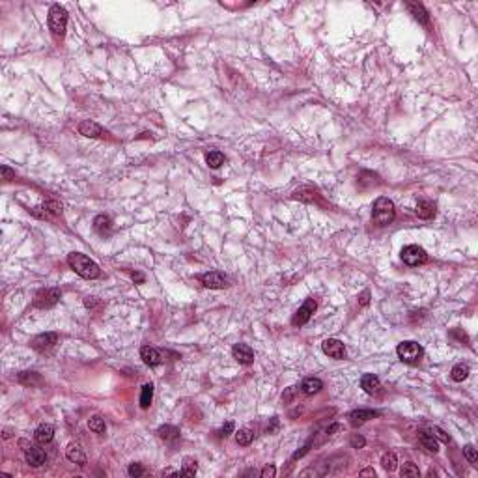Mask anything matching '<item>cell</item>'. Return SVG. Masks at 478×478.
Wrapping results in <instances>:
<instances>
[{
	"label": "cell",
	"instance_id": "cell-1",
	"mask_svg": "<svg viewBox=\"0 0 478 478\" xmlns=\"http://www.w3.org/2000/svg\"><path fill=\"white\" fill-rule=\"evenodd\" d=\"M67 263L69 267L77 273L79 276L86 278V280H93V278H99L101 276V269L93 260H90L88 256L80 254V252H71L67 256Z\"/></svg>",
	"mask_w": 478,
	"mask_h": 478
},
{
	"label": "cell",
	"instance_id": "cell-2",
	"mask_svg": "<svg viewBox=\"0 0 478 478\" xmlns=\"http://www.w3.org/2000/svg\"><path fill=\"white\" fill-rule=\"evenodd\" d=\"M394 217H396V210H394L393 200L381 197L373 202L372 221L377 224V226H387V224H391L394 221Z\"/></svg>",
	"mask_w": 478,
	"mask_h": 478
},
{
	"label": "cell",
	"instance_id": "cell-3",
	"mask_svg": "<svg viewBox=\"0 0 478 478\" xmlns=\"http://www.w3.org/2000/svg\"><path fill=\"white\" fill-rule=\"evenodd\" d=\"M49 30L53 34L54 38H64L66 34V27H67V12L66 8H62L60 4H53L51 10H49Z\"/></svg>",
	"mask_w": 478,
	"mask_h": 478
},
{
	"label": "cell",
	"instance_id": "cell-4",
	"mask_svg": "<svg viewBox=\"0 0 478 478\" xmlns=\"http://www.w3.org/2000/svg\"><path fill=\"white\" fill-rule=\"evenodd\" d=\"M396 353H398L402 362H406V364H417V362H420V359H422L424 349H422V346H420L419 342L406 340V342H402V344H398Z\"/></svg>",
	"mask_w": 478,
	"mask_h": 478
},
{
	"label": "cell",
	"instance_id": "cell-5",
	"mask_svg": "<svg viewBox=\"0 0 478 478\" xmlns=\"http://www.w3.org/2000/svg\"><path fill=\"white\" fill-rule=\"evenodd\" d=\"M400 256H402L404 263L411 265V267H415V265H422V263L428 262V254H426V250L422 249V247H419V245H407V247H404Z\"/></svg>",
	"mask_w": 478,
	"mask_h": 478
},
{
	"label": "cell",
	"instance_id": "cell-6",
	"mask_svg": "<svg viewBox=\"0 0 478 478\" xmlns=\"http://www.w3.org/2000/svg\"><path fill=\"white\" fill-rule=\"evenodd\" d=\"M62 292L58 288H45L40 290L34 297V307L36 308H51L60 301Z\"/></svg>",
	"mask_w": 478,
	"mask_h": 478
},
{
	"label": "cell",
	"instance_id": "cell-7",
	"mask_svg": "<svg viewBox=\"0 0 478 478\" xmlns=\"http://www.w3.org/2000/svg\"><path fill=\"white\" fill-rule=\"evenodd\" d=\"M316 308H318V305H316L314 299H312V297L307 299V301L303 303V307L294 314V318H292V325H294V327H303V325H307L308 321H310V318H312V314L316 312Z\"/></svg>",
	"mask_w": 478,
	"mask_h": 478
},
{
	"label": "cell",
	"instance_id": "cell-8",
	"mask_svg": "<svg viewBox=\"0 0 478 478\" xmlns=\"http://www.w3.org/2000/svg\"><path fill=\"white\" fill-rule=\"evenodd\" d=\"M321 349H323V353L327 355V357H331V359H338V360L346 359V346H344V342L336 340V338L323 340Z\"/></svg>",
	"mask_w": 478,
	"mask_h": 478
},
{
	"label": "cell",
	"instance_id": "cell-9",
	"mask_svg": "<svg viewBox=\"0 0 478 478\" xmlns=\"http://www.w3.org/2000/svg\"><path fill=\"white\" fill-rule=\"evenodd\" d=\"M56 342H58V334L56 333H41L38 334V336H34L30 346H32L36 351H47V349H51Z\"/></svg>",
	"mask_w": 478,
	"mask_h": 478
},
{
	"label": "cell",
	"instance_id": "cell-10",
	"mask_svg": "<svg viewBox=\"0 0 478 478\" xmlns=\"http://www.w3.org/2000/svg\"><path fill=\"white\" fill-rule=\"evenodd\" d=\"M202 284L210 290H223L228 286V278L221 271H210V273L202 275Z\"/></svg>",
	"mask_w": 478,
	"mask_h": 478
},
{
	"label": "cell",
	"instance_id": "cell-11",
	"mask_svg": "<svg viewBox=\"0 0 478 478\" xmlns=\"http://www.w3.org/2000/svg\"><path fill=\"white\" fill-rule=\"evenodd\" d=\"M232 355H234V359H236L239 364H245V366H249V364L254 362V351H252L250 346H247V344H236V346L232 347Z\"/></svg>",
	"mask_w": 478,
	"mask_h": 478
},
{
	"label": "cell",
	"instance_id": "cell-12",
	"mask_svg": "<svg viewBox=\"0 0 478 478\" xmlns=\"http://www.w3.org/2000/svg\"><path fill=\"white\" fill-rule=\"evenodd\" d=\"M32 213L38 215L40 219H54V217H58L62 213V206L58 202H54V200H49V202L41 204L40 208L32 210Z\"/></svg>",
	"mask_w": 478,
	"mask_h": 478
},
{
	"label": "cell",
	"instance_id": "cell-13",
	"mask_svg": "<svg viewBox=\"0 0 478 478\" xmlns=\"http://www.w3.org/2000/svg\"><path fill=\"white\" fill-rule=\"evenodd\" d=\"M25 458H27V461L32 465V467H41V465L47 461V454L45 450H41L38 446L28 445L27 448H25Z\"/></svg>",
	"mask_w": 478,
	"mask_h": 478
},
{
	"label": "cell",
	"instance_id": "cell-14",
	"mask_svg": "<svg viewBox=\"0 0 478 478\" xmlns=\"http://www.w3.org/2000/svg\"><path fill=\"white\" fill-rule=\"evenodd\" d=\"M79 133L80 135H84V137L88 138H98V137H103L105 135V131H103V127L99 124H95V122H92V120H82L79 124Z\"/></svg>",
	"mask_w": 478,
	"mask_h": 478
},
{
	"label": "cell",
	"instance_id": "cell-15",
	"mask_svg": "<svg viewBox=\"0 0 478 478\" xmlns=\"http://www.w3.org/2000/svg\"><path fill=\"white\" fill-rule=\"evenodd\" d=\"M140 359L144 360L146 366H157V364L163 362V355L159 353L155 347L142 346V349H140Z\"/></svg>",
	"mask_w": 478,
	"mask_h": 478
},
{
	"label": "cell",
	"instance_id": "cell-16",
	"mask_svg": "<svg viewBox=\"0 0 478 478\" xmlns=\"http://www.w3.org/2000/svg\"><path fill=\"white\" fill-rule=\"evenodd\" d=\"M375 417H379V411H373V409H357V411H353L349 415V422H351V426L357 428V426L364 424V422L375 419Z\"/></svg>",
	"mask_w": 478,
	"mask_h": 478
},
{
	"label": "cell",
	"instance_id": "cell-17",
	"mask_svg": "<svg viewBox=\"0 0 478 478\" xmlns=\"http://www.w3.org/2000/svg\"><path fill=\"white\" fill-rule=\"evenodd\" d=\"M360 389L366 394H377L381 391L379 377L373 375V373H364V375L360 377Z\"/></svg>",
	"mask_w": 478,
	"mask_h": 478
},
{
	"label": "cell",
	"instance_id": "cell-18",
	"mask_svg": "<svg viewBox=\"0 0 478 478\" xmlns=\"http://www.w3.org/2000/svg\"><path fill=\"white\" fill-rule=\"evenodd\" d=\"M93 230L98 232L99 236H111L112 234V219L109 215H98L93 219Z\"/></svg>",
	"mask_w": 478,
	"mask_h": 478
},
{
	"label": "cell",
	"instance_id": "cell-19",
	"mask_svg": "<svg viewBox=\"0 0 478 478\" xmlns=\"http://www.w3.org/2000/svg\"><path fill=\"white\" fill-rule=\"evenodd\" d=\"M157 435L161 439H163L164 443H176V441H179V437H181V432L177 430L176 426H172V424H164V426H161L157 430Z\"/></svg>",
	"mask_w": 478,
	"mask_h": 478
},
{
	"label": "cell",
	"instance_id": "cell-20",
	"mask_svg": "<svg viewBox=\"0 0 478 478\" xmlns=\"http://www.w3.org/2000/svg\"><path fill=\"white\" fill-rule=\"evenodd\" d=\"M407 10L411 12V15L419 21L420 25H430V15L426 12V8L419 2H407Z\"/></svg>",
	"mask_w": 478,
	"mask_h": 478
},
{
	"label": "cell",
	"instance_id": "cell-21",
	"mask_svg": "<svg viewBox=\"0 0 478 478\" xmlns=\"http://www.w3.org/2000/svg\"><path fill=\"white\" fill-rule=\"evenodd\" d=\"M34 437H36V441H38L40 445H47V443H51V441H53L54 428L51 424L38 426V430H36V433H34Z\"/></svg>",
	"mask_w": 478,
	"mask_h": 478
},
{
	"label": "cell",
	"instance_id": "cell-22",
	"mask_svg": "<svg viewBox=\"0 0 478 478\" xmlns=\"http://www.w3.org/2000/svg\"><path fill=\"white\" fill-rule=\"evenodd\" d=\"M66 456H67V459H69L71 463H77V465H84L86 463V454H84V450L80 448V445H75V443H71V445L67 446Z\"/></svg>",
	"mask_w": 478,
	"mask_h": 478
},
{
	"label": "cell",
	"instance_id": "cell-23",
	"mask_svg": "<svg viewBox=\"0 0 478 478\" xmlns=\"http://www.w3.org/2000/svg\"><path fill=\"white\" fill-rule=\"evenodd\" d=\"M323 389V381L320 377H307V379L301 383V391L307 396H312V394H318Z\"/></svg>",
	"mask_w": 478,
	"mask_h": 478
},
{
	"label": "cell",
	"instance_id": "cell-24",
	"mask_svg": "<svg viewBox=\"0 0 478 478\" xmlns=\"http://www.w3.org/2000/svg\"><path fill=\"white\" fill-rule=\"evenodd\" d=\"M419 443L422 445V448H426L428 452H433V454H435V452L439 450L437 439L433 437L430 432H424V430H422V432H419Z\"/></svg>",
	"mask_w": 478,
	"mask_h": 478
},
{
	"label": "cell",
	"instance_id": "cell-25",
	"mask_svg": "<svg viewBox=\"0 0 478 478\" xmlns=\"http://www.w3.org/2000/svg\"><path fill=\"white\" fill-rule=\"evenodd\" d=\"M417 215L420 217V219H424V221H428V219H432L433 215H435V204L430 202V200H420L419 204H417Z\"/></svg>",
	"mask_w": 478,
	"mask_h": 478
},
{
	"label": "cell",
	"instance_id": "cell-26",
	"mask_svg": "<svg viewBox=\"0 0 478 478\" xmlns=\"http://www.w3.org/2000/svg\"><path fill=\"white\" fill-rule=\"evenodd\" d=\"M17 381L25 387H38L41 385V375L38 372H28L27 370V372H19Z\"/></svg>",
	"mask_w": 478,
	"mask_h": 478
},
{
	"label": "cell",
	"instance_id": "cell-27",
	"mask_svg": "<svg viewBox=\"0 0 478 478\" xmlns=\"http://www.w3.org/2000/svg\"><path fill=\"white\" fill-rule=\"evenodd\" d=\"M206 163L210 164V168H219V166H223L226 163V157H224V153L213 150L206 155Z\"/></svg>",
	"mask_w": 478,
	"mask_h": 478
},
{
	"label": "cell",
	"instance_id": "cell-28",
	"mask_svg": "<svg viewBox=\"0 0 478 478\" xmlns=\"http://www.w3.org/2000/svg\"><path fill=\"white\" fill-rule=\"evenodd\" d=\"M151 400H153V385L151 383H146L140 391V407L142 409H148L151 406Z\"/></svg>",
	"mask_w": 478,
	"mask_h": 478
},
{
	"label": "cell",
	"instance_id": "cell-29",
	"mask_svg": "<svg viewBox=\"0 0 478 478\" xmlns=\"http://www.w3.org/2000/svg\"><path fill=\"white\" fill-rule=\"evenodd\" d=\"M450 377L454 381H458V383H461V381H465L467 377H469V366L467 364H456V366L452 368V372H450Z\"/></svg>",
	"mask_w": 478,
	"mask_h": 478
},
{
	"label": "cell",
	"instance_id": "cell-30",
	"mask_svg": "<svg viewBox=\"0 0 478 478\" xmlns=\"http://www.w3.org/2000/svg\"><path fill=\"white\" fill-rule=\"evenodd\" d=\"M295 200H303V202H314L316 200V190L310 187H301L294 193Z\"/></svg>",
	"mask_w": 478,
	"mask_h": 478
},
{
	"label": "cell",
	"instance_id": "cell-31",
	"mask_svg": "<svg viewBox=\"0 0 478 478\" xmlns=\"http://www.w3.org/2000/svg\"><path fill=\"white\" fill-rule=\"evenodd\" d=\"M252 439H254V432H252L250 428H241V430L236 433L237 445H241V446L250 445V443H252Z\"/></svg>",
	"mask_w": 478,
	"mask_h": 478
},
{
	"label": "cell",
	"instance_id": "cell-32",
	"mask_svg": "<svg viewBox=\"0 0 478 478\" xmlns=\"http://www.w3.org/2000/svg\"><path fill=\"white\" fill-rule=\"evenodd\" d=\"M381 465H383L385 471H394V469L398 467V458H396V454H394V452H387V454H383Z\"/></svg>",
	"mask_w": 478,
	"mask_h": 478
},
{
	"label": "cell",
	"instance_id": "cell-33",
	"mask_svg": "<svg viewBox=\"0 0 478 478\" xmlns=\"http://www.w3.org/2000/svg\"><path fill=\"white\" fill-rule=\"evenodd\" d=\"M88 428L95 433H105V430H107L105 419H101L99 415H95V417H92V419L88 420Z\"/></svg>",
	"mask_w": 478,
	"mask_h": 478
},
{
	"label": "cell",
	"instance_id": "cell-34",
	"mask_svg": "<svg viewBox=\"0 0 478 478\" xmlns=\"http://www.w3.org/2000/svg\"><path fill=\"white\" fill-rule=\"evenodd\" d=\"M400 474H402V476L417 478V476H420V471H419V467H417L415 463L407 461V463H404V467L400 469Z\"/></svg>",
	"mask_w": 478,
	"mask_h": 478
},
{
	"label": "cell",
	"instance_id": "cell-35",
	"mask_svg": "<svg viewBox=\"0 0 478 478\" xmlns=\"http://www.w3.org/2000/svg\"><path fill=\"white\" fill-rule=\"evenodd\" d=\"M198 471V465L195 459H185L183 463V469H181V474H185V476H195Z\"/></svg>",
	"mask_w": 478,
	"mask_h": 478
},
{
	"label": "cell",
	"instance_id": "cell-36",
	"mask_svg": "<svg viewBox=\"0 0 478 478\" xmlns=\"http://www.w3.org/2000/svg\"><path fill=\"white\" fill-rule=\"evenodd\" d=\"M463 454H465V458L469 459V463H472V465H476V461H478V452H476V448L472 445H465L463 446Z\"/></svg>",
	"mask_w": 478,
	"mask_h": 478
},
{
	"label": "cell",
	"instance_id": "cell-37",
	"mask_svg": "<svg viewBox=\"0 0 478 478\" xmlns=\"http://www.w3.org/2000/svg\"><path fill=\"white\" fill-rule=\"evenodd\" d=\"M430 433H432V435H433V437H435V439H439V441H443V443H450V437H448V435H446V433L443 432L441 428H437V426H433L432 430H430Z\"/></svg>",
	"mask_w": 478,
	"mask_h": 478
},
{
	"label": "cell",
	"instance_id": "cell-38",
	"mask_svg": "<svg viewBox=\"0 0 478 478\" xmlns=\"http://www.w3.org/2000/svg\"><path fill=\"white\" fill-rule=\"evenodd\" d=\"M127 472H129V476L133 478H138L144 474V469H142V465L140 463H131L129 465V469H127Z\"/></svg>",
	"mask_w": 478,
	"mask_h": 478
},
{
	"label": "cell",
	"instance_id": "cell-39",
	"mask_svg": "<svg viewBox=\"0 0 478 478\" xmlns=\"http://www.w3.org/2000/svg\"><path fill=\"white\" fill-rule=\"evenodd\" d=\"M234 428H236V424H234V420H228L226 424L219 430V437H228L230 433H234Z\"/></svg>",
	"mask_w": 478,
	"mask_h": 478
},
{
	"label": "cell",
	"instance_id": "cell-40",
	"mask_svg": "<svg viewBox=\"0 0 478 478\" xmlns=\"http://www.w3.org/2000/svg\"><path fill=\"white\" fill-rule=\"evenodd\" d=\"M364 445H366V439L362 437V435H359V433H353V435H351V446H353V448H362Z\"/></svg>",
	"mask_w": 478,
	"mask_h": 478
},
{
	"label": "cell",
	"instance_id": "cell-41",
	"mask_svg": "<svg viewBox=\"0 0 478 478\" xmlns=\"http://www.w3.org/2000/svg\"><path fill=\"white\" fill-rule=\"evenodd\" d=\"M295 393H297V387H288V389L284 391V394H282V402H284V404H290V402L294 400Z\"/></svg>",
	"mask_w": 478,
	"mask_h": 478
},
{
	"label": "cell",
	"instance_id": "cell-42",
	"mask_svg": "<svg viewBox=\"0 0 478 478\" xmlns=\"http://www.w3.org/2000/svg\"><path fill=\"white\" fill-rule=\"evenodd\" d=\"M14 177H15V172L12 170L8 164H2V179H4V181H12Z\"/></svg>",
	"mask_w": 478,
	"mask_h": 478
},
{
	"label": "cell",
	"instance_id": "cell-43",
	"mask_svg": "<svg viewBox=\"0 0 478 478\" xmlns=\"http://www.w3.org/2000/svg\"><path fill=\"white\" fill-rule=\"evenodd\" d=\"M260 474H262V478H273V476H275V474H276L275 465H265V467H263V469H262V472H260Z\"/></svg>",
	"mask_w": 478,
	"mask_h": 478
},
{
	"label": "cell",
	"instance_id": "cell-44",
	"mask_svg": "<svg viewBox=\"0 0 478 478\" xmlns=\"http://www.w3.org/2000/svg\"><path fill=\"white\" fill-rule=\"evenodd\" d=\"M276 430H278V419L273 417V419H271V424L267 426V433H275Z\"/></svg>",
	"mask_w": 478,
	"mask_h": 478
},
{
	"label": "cell",
	"instance_id": "cell-45",
	"mask_svg": "<svg viewBox=\"0 0 478 478\" xmlns=\"http://www.w3.org/2000/svg\"><path fill=\"white\" fill-rule=\"evenodd\" d=\"M359 299H360V305H362V307H366L368 303H370V292H368V290H364V292L360 294Z\"/></svg>",
	"mask_w": 478,
	"mask_h": 478
},
{
	"label": "cell",
	"instance_id": "cell-46",
	"mask_svg": "<svg viewBox=\"0 0 478 478\" xmlns=\"http://www.w3.org/2000/svg\"><path fill=\"white\" fill-rule=\"evenodd\" d=\"M338 430H340V426L336 424V422H334V424H331V426H329V428H327V430H325V437H329V435H333V433H334V432H338Z\"/></svg>",
	"mask_w": 478,
	"mask_h": 478
},
{
	"label": "cell",
	"instance_id": "cell-47",
	"mask_svg": "<svg viewBox=\"0 0 478 478\" xmlns=\"http://www.w3.org/2000/svg\"><path fill=\"white\" fill-rule=\"evenodd\" d=\"M131 278L137 282V284H142V282H144V275H142V273H137V271L131 273Z\"/></svg>",
	"mask_w": 478,
	"mask_h": 478
},
{
	"label": "cell",
	"instance_id": "cell-48",
	"mask_svg": "<svg viewBox=\"0 0 478 478\" xmlns=\"http://www.w3.org/2000/svg\"><path fill=\"white\" fill-rule=\"evenodd\" d=\"M84 305H86L88 308H92L93 305H95V297H86V299H84Z\"/></svg>",
	"mask_w": 478,
	"mask_h": 478
},
{
	"label": "cell",
	"instance_id": "cell-49",
	"mask_svg": "<svg viewBox=\"0 0 478 478\" xmlns=\"http://www.w3.org/2000/svg\"><path fill=\"white\" fill-rule=\"evenodd\" d=\"M373 474H375L373 469H364V471H360V476H373Z\"/></svg>",
	"mask_w": 478,
	"mask_h": 478
}]
</instances>
